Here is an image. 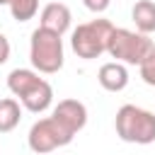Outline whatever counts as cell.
Listing matches in <instances>:
<instances>
[{
  "label": "cell",
  "mask_w": 155,
  "mask_h": 155,
  "mask_svg": "<svg viewBox=\"0 0 155 155\" xmlns=\"http://www.w3.org/2000/svg\"><path fill=\"white\" fill-rule=\"evenodd\" d=\"M10 51H12V48H10V41H7V36L0 31V65H2V63H7Z\"/></svg>",
  "instance_id": "16"
},
{
  "label": "cell",
  "mask_w": 155,
  "mask_h": 155,
  "mask_svg": "<svg viewBox=\"0 0 155 155\" xmlns=\"http://www.w3.org/2000/svg\"><path fill=\"white\" fill-rule=\"evenodd\" d=\"M153 48H155V44L150 41L148 34H143L138 29L131 31L124 27H114L109 44H107V53L124 65H140Z\"/></svg>",
  "instance_id": "3"
},
{
  "label": "cell",
  "mask_w": 155,
  "mask_h": 155,
  "mask_svg": "<svg viewBox=\"0 0 155 155\" xmlns=\"http://www.w3.org/2000/svg\"><path fill=\"white\" fill-rule=\"evenodd\" d=\"M51 102H53V87H51L46 80H41L34 90H29V92L19 99V104H22L27 111H31V114L46 111V109L51 107Z\"/></svg>",
  "instance_id": "9"
},
{
  "label": "cell",
  "mask_w": 155,
  "mask_h": 155,
  "mask_svg": "<svg viewBox=\"0 0 155 155\" xmlns=\"http://www.w3.org/2000/svg\"><path fill=\"white\" fill-rule=\"evenodd\" d=\"M65 131H70L73 136L80 133L87 124V107L80 102V99H61L56 107H53V114H51Z\"/></svg>",
  "instance_id": "6"
},
{
  "label": "cell",
  "mask_w": 155,
  "mask_h": 155,
  "mask_svg": "<svg viewBox=\"0 0 155 155\" xmlns=\"http://www.w3.org/2000/svg\"><path fill=\"white\" fill-rule=\"evenodd\" d=\"M82 5H85L90 12L102 15V12H107V7L111 5V0H82Z\"/></svg>",
  "instance_id": "15"
},
{
  "label": "cell",
  "mask_w": 155,
  "mask_h": 155,
  "mask_svg": "<svg viewBox=\"0 0 155 155\" xmlns=\"http://www.w3.org/2000/svg\"><path fill=\"white\" fill-rule=\"evenodd\" d=\"M63 39L56 31H48L44 27H36L31 31L29 41V61L36 73L53 75L63 68Z\"/></svg>",
  "instance_id": "2"
},
{
  "label": "cell",
  "mask_w": 155,
  "mask_h": 155,
  "mask_svg": "<svg viewBox=\"0 0 155 155\" xmlns=\"http://www.w3.org/2000/svg\"><path fill=\"white\" fill-rule=\"evenodd\" d=\"M111 31H114V24L109 19H90V22H82V24H78L73 29L70 46L85 61L99 58L102 53H107V44H109Z\"/></svg>",
  "instance_id": "4"
},
{
  "label": "cell",
  "mask_w": 155,
  "mask_h": 155,
  "mask_svg": "<svg viewBox=\"0 0 155 155\" xmlns=\"http://www.w3.org/2000/svg\"><path fill=\"white\" fill-rule=\"evenodd\" d=\"M75 136L70 131H65L53 116H46V119H39L31 124L29 128V136H27V143L31 148V153L36 155H48L63 145H68Z\"/></svg>",
  "instance_id": "5"
},
{
  "label": "cell",
  "mask_w": 155,
  "mask_h": 155,
  "mask_svg": "<svg viewBox=\"0 0 155 155\" xmlns=\"http://www.w3.org/2000/svg\"><path fill=\"white\" fill-rule=\"evenodd\" d=\"M97 80L107 92H121L128 85V68L124 63H119V61L102 63L99 73H97Z\"/></svg>",
  "instance_id": "8"
},
{
  "label": "cell",
  "mask_w": 155,
  "mask_h": 155,
  "mask_svg": "<svg viewBox=\"0 0 155 155\" xmlns=\"http://www.w3.org/2000/svg\"><path fill=\"white\" fill-rule=\"evenodd\" d=\"M0 5H7L17 22H29L39 12V0H0Z\"/></svg>",
  "instance_id": "13"
},
{
  "label": "cell",
  "mask_w": 155,
  "mask_h": 155,
  "mask_svg": "<svg viewBox=\"0 0 155 155\" xmlns=\"http://www.w3.org/2000/svg\"><path fill=\"white\" fill-rule=\"evenodd\" d=\"M70 22H73V15H70L68 5H63V2H48V5H44L41 15H39V27H44L48 31H56L61 36L70 29Z\"/></svg>",
  "instance_id": "7"
},
{
  "label": "cell",
  "mask_w": 155,
  "mask_h": 155,
  "mask_svg": "<svg viewBox=\"0 0 155 155\" xmlns=\"http://www.w3.org/2000/svg\"><path fill=\"white\" fill-rule=\"evenodd\" d=\"M41 80H44V78H39L36 70H29V68H15V70L7 75V87H10V92H12L17 99H22V97H24L29 90H34Z\"/></svg>",
  "instance_id": "10"
},
{
  "label": "cell",
  "mask_w": 155,
  "mask_h": 155,
  "mask_svg": "<svg viewBox=\"0 0 155 155\" xmlns=\"http://www.w3.org/2000/svg\"><path fill=\"white\" fill-rule=\"evenodd\" d=\"M22 121V107L19 99L15 97H5L0 99V133H10L19 126Z\"/></svg>",
  "instance_id": "12"
},
{
  "label": "cell",
  "mask_w": 155,
  "mask_h": 155,
  "mask_svg": "<svg viewBox=\"0 0 155 155\" xmlns=\"http://www.w3.org/2000/svg\"><path fill=\"white\" fill-rule=\"evenodd\" d=\"M138 70H140V78H143V82L145 85H150V87H155V48L148 53V58L138 65Z\"/></svg>",
  "instance_id": "14"
},
{
  "label": "cell",
  "mask_w": 155,
  "mask_h": 155,
  "mask_svg": "<svg viewBox=\"0 0 155 155\" xmlns=\"http://www.w3.org/2000/svg\"><path fill=\"white\" fill-rule=\"evenodd\" d=\"M114 128L124 143H136V145L155 143V114L136 104H124L116 111Z\"/></svg>",
  "instance_id": "1"
},
{
  "label": "cell",
  "mask_w": 155,
  "mask_h": 155,
  "mask_svg": "<svg viewBox=\"0 0 155 155\" xmlns=\"http://www.w3.org/2000/svg\"><path fill=\"white\" fill-rule=\"evenodd\" d=\"M131 17L138 31L153 34L155 31V0H138L131 10Z\"/></svg>",
  "instance_id": "11"
}]
</instances>
